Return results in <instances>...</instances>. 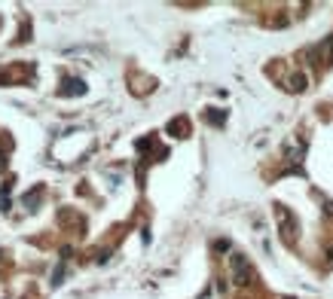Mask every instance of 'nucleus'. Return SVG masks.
Instances as JSON below:
<instances>
[{"instance_id":"nucleus-1","label":"nucleus","mask_w":333,"mask_h":299,"mask_svg":"<svg viewBox=\"0 0 333 299\" xmlns=\"http://www.w3.org/2000/svg\"><path fill=\"white\" fill-rule=\"evenodd\" d=\"M275 223H278V232H281L284 244H293V241H297V217L290 214V208L275 205Z\"/></svg>"},{"instance_id":"nucleus-2","label":"nucleus","mask_w":333,"mask_h":299,"mask_svg":"<svg viewBox=\"0 0 333 299\" xmlns=\"http://www.w3.org/2000/svg\"><path fill=\"white\" fill-rule=\"evenodd\" d=\"M230 275H233L236 287H248L251 284V263H248L245 253H233L230 256Z\"/></svg>"},{"instance_id":"nucleus-3","label":"nucleus","mask_w":333,"mask_h":299,"mask_svg":"<svg viewBox=\"0 0 333 299\" xmlns=\"http://www.w3.org/2000/svg\"><path fill=\"white\" fill-rule=\"evenodd\" d=\"M287 89L290 92H306L309 89V77L306 73H293V77H287Z\"/></svg>"},{"instance_id":"nucleus-4","label":"nucleus","mask_w":333,"mask_h":299,"mask_svg":"<svg viewBox=\"0 0 333 299\" xmlns=\"http://www.w3.org/2000/svg\"><path fill=\"white\" fill-rule=\"evenodd\" d=\"M64 86H67V89H64V95H73V92H83V83H80V80H67Z\"/></svg>"},{"instance_id":"nucleus-5","label":"nucleus","mask_w":333,"mask_h":299,"mask_svg":"<svg viewBox=\"0 0 333 299\" xmlns=\"http://www.w3.org/2000/svg\"><path fill=\"white\" fill-rule=\"evenodd\" d=\"M224 119H227V116L217 113V110H211V113H208V122H211V125H224Z\"/></svg>"},{"instance_id":"nucleus-6","label":"nucleus","mask_w":333,"mask_h":299,"mask_svg":"<svg viewBox=\"0 0 333 299\" xmlns=\"http://www.w3.org/2000/svg\"><path fill=\"white\" fill-rule=\"evenodd\" d=\"M214 250H217V253H224V250H230V241H214Z\"/></svg>"},{"instance_id":"nucleus-7","label":"nucleus","mask_w":333,"mask_h":299,"mask_svg":"<svg viewBox=\"0 0 333 299\" xmlns=\"http://www.w3.org/2000/svg\"><path fill=\"white\" fill-rule=\"evenodd\" d=\"M324 214H330V217H333V202H324Z\"/></svg>"},{"instance_id":"nucleus-8","label":"nucleus","mask_w":333,"mask_h":299,"mask_svg":"<svg viewBox=\"0 0 333 299\" xmlns=\"http://www.w3.org/2000/svg\"><path fill=\"white\" fill-rule=\"evenodd\" d=\"M4 168H7V156H4V153H0V171H4Z\"/></svg>"}]
</instances>
